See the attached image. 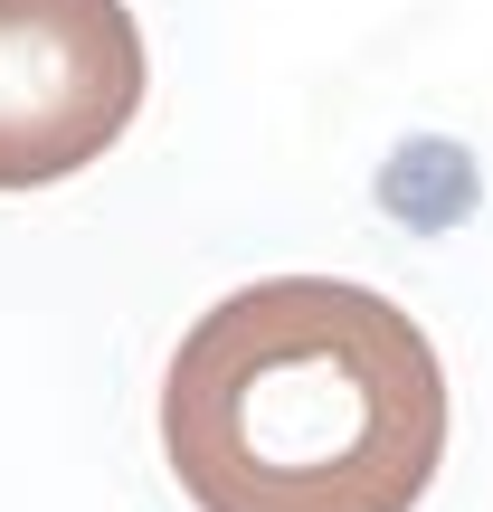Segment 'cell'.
<instances>
[{
	"label": "cell",
	"mask_w": 493,
	"mask_h": 512,
	"mask_svg": "<svg viewBox=\"0 0 493 512\" xmlns=\"http://www.w3.org/2000/svg\"><path fill=\"white\" fill-rule=\"evenodd\" d=\"M162 456L200 512H418L446 370L418 313L342 275H266L181 332Z\"/></svg>",
	"instance_id": "1"
},
{
	"label": "cell",
	"mask_w": 493,
	"mask_h": 512,
	"mask_svg": "<svg viewBox=\"0 0 493 512\" xmlns=\"http://www.w3.org/2000/svg\"><path fill=\"white\" fill-rule=\"evenodd\" d=\"M152 57L124 0H0V190L76 181L143 114Z\"/></svg>",
	"instance_id": "2"
}]
</instances>
